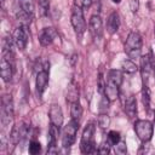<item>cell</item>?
<instances>
[{
  "instance_id": "6da1fadb",
  "label": "cell",
  "mask_w": 155,
  "mask_h": 155,
  "mask_svg": "<svg viewBox=\"0 0 155 155\" xmlns=\"http://www.w3.org/2000/svg\"><path fill=\"white\" fill-rule=\"evenodd\" d=\"M122 73L119 69H111L109 70L105 80V88H104V96L109 102L115 101L119 97V88L122 84Z\"/></svg>"
},
{
  "instance_id": "7a4b0ae2",
  "label": "cell",
  "mask_w": 155,
  "mask_h": 155,
  "mask_svg": "<svg viewBox=\"0 0 155 155\" xmlns=\"http://www.w3.org/2000/svg\"><path fill=\"white\" fill-rule=\"evenodd\" d=\"M142 46H143V40L140 34L138 31H131L125 41L124 50L131 59H137L140 57Z\"/></svg>"
},
{
  "instance_id": "3957f363",
  "label": "cell",
  "mask_w": 155,
  "mask_h": 155,
  "mask_svg": "<svg viewBox=\"0 0 155 155\" xmlns=\"http://www.w3.org/2000/svg\"><path fill=\"white\" fill-rule=\"evenodd\" d=\"M94 131L96 126L93 122H88L82 132L81 142H80V149L84 154H92L97 153L96 142H94Z\"/></svg>"
},
{
  "instance_id": "277c9868",
  "label": "cell",
  "mask_w": 155,
  "mask_h": 155,
  "mask_svg": "<svg viewBox=\"0 0 155 155\" xmlns=\"http://www.w3.org/2000/svg\"><path fill=\"white\" fill-rule=\"evenodd\" d=\"M79 125L80 122L71 119L63 128V133H62V145L64 148H70L75 140H76V133L79 131Z\"/></svg>"
},
{
  "instance_id": "5b68a950",
  "label": "cell",
  "mask_w": 155,
  "mask_h": 155,
  "mask_svg": "<svg viewBox=\"0 0 155 155\" xmlns=\"http://www.w3.org/2000/svg\"><path fill=\"white\" fill-rule=\"evenodd\" d=\"M71 25L74 28V31L78 36H82L86 31V21L84 17L82 7L75 5L71 11Z\"/></svg>"
},
{
  "instance_id": "8992f818",
  "label": "cell",
  "mask_w": 155,
  "mask_h": 155,
  "mask_svg": "<svg viewBox=\"0 0 155 155\" xmlns=\"http://www.w3.org/2000/svg\"><path fill=\"white\" fill-rule=\"evenodd\" d=\"M134 132L142 142H149L154 133V126L148 120H137L134 122Z\"/></svg>"
},
{
  "instance_id": "52a82bcc",
  "label": "cell",
  "mask_w": 155,
  "mask_h": 155,
  "mask_svg": "<svg viewBox=\"0 0 155 155\" xmlns=\"http://www.w3.org/2000/svg\"><path fill=\"white\" fill-rule=\"evenodd\" d=\"M13 120V103L11 94H5L1 101V125L7 127Z\"/></svg>"
},
{
  "instance_id": "ba28073f",
  "label": "cell",
  "mask_w": 155,
  "mask_h": 155,
  "mask_svg": "<svg viewBox=\"0 0 155 155\" xmlns=\"http://www.w3.org/2000/svg\"><path fill=\"white\" fill-rule=\"evenodd\" d=\"M12 39L18 50H24L28 44V27L22 24L17 27L12 34Z\"/></svg>"
},
{
  "instance_id": "9c48e42d",
  "label": "cell",
  "mask_w": 155,
  "mask_h": 155,
  "mask_svg": "<svg viewBox=\"0 0 155 155\" xmlns=\"http://www.w3.org/2000/svg\"><path fill=\"white\" fill-rule=\"evenodd\" d=\"M28 133H29V126L25 122H21L12 128L10 138L13 144H18V143H22L28 137Z\"/></svg>"
},
{
  "instance_id": "30bf717a",
  "label": "cell",
  "mask_w": 155,
  "mask_h": 155,
  "mask_svg": "<svg viewBox=\"0 0 155 155\" xmlns=\"http://www.w3.org/2000/svg\"><path fill=\"white\" fill-rule=\"evenodd\" d=\"M59 127L50 122L48 127V139H47V154H57L58 148H57V139L59 136Z\"/></svg>"
},
{
  "instance_id": "8fae6325",
  "label": "cell",
  "mask_w": 155,
  "mask_h": 155,
  "mask_svg": "<svg viewBox=\"0 0 155 155\" xmlns=\"http://www.w3.org/2000/svg\"><path fill=\"white\" fill-rule=\"evenodd\" d=\"M88 30H90V33H91V35L94 40H98V39L102 38V35H103V21L101 18V16L93 15L90 18Z\"/></svg>"
},
{
  "instance_id": "7c38bea8",
  "label": "cell",
  "mask_w": 155,
  "mask_h": 155,
  "mask_svg": "<svg viewBox=\"0 0 155 155\" xmlns=\"http://www.w3.org/2000/svg\"><path fill=\"white\" fill-rule=\"evenodd\" d=\"M56 38H57V30L52 27H46L42 28L39 34V42L41 46H48L54 41Z\"/></svg>"
},
{
  "instance_id": "4fadbf2b",
  "label": "cell",
  "mask_w": 155,
  "mask_h": 155,
  "mask_svg": "<svg viewBox=\"0 0 155 155\" xmlns=\"http://www.w3.org/2000/svg\"><path fill=\"white\" fill-rule=\"evenodd\" d=\"M47 85H48V70L46 68H44V69L39 70L38 74H36L35 87H36V92H38L39 97L42 96V93L45 92Z\"/></svg>"
},
{
  "instance_id": "5bb4252c",
  "label": "cell",
  "mask_w": 155,
  "mask_h": 155,
  "mask_svg": "<svg viewBox=\"0 0 155 155\" xmlns=\"http://www.w3.org/2000/svg\"><path fill=\"white\" fill-rule=\"evenodd\" d=\"M48 115H50V122L61 128L63 125V111L61 107L58 104H52L50 107Z\"/></svg>"
},
{
  "instance_id": "9a60e30c",
  "label": "cell",
  "mask_w": 155,
  "mask_h": 155,
  "mask_svg": "<svg viewBox=\"0 0 155 155\" xmlns=\"http://www.w3.org/2000/svg\"><path fill=\"white\" fill-rule=\"evenodd\" d=\"M124 110L130 117L137 116V101H136V97L133 94H130L124 101Z\"/></svg>"
},
{
  "instance_id": "2e32d148",
  "label": "cell",
  "mask_w": 155,
  "mask_h": 155,
  "mask_svg": "<svg viewBox=\"0 0 155 155\" xmlns=\"http://www.w3.org/2000/svg\"><path fill=\"white\" fill-rule=\"evenodd\" d=\"M120 27V17L117 15V12H111L107 19V31L109 34H114L117 31Z\"/></svg>"
},
{
  "instance_id": "e0dca14e",
  "label": "cell",
  "mask_w": 155,
  "mask_h": 155,
  "mask_svg": "<svg viewBox=\"0 0 155 155\" xmlns=\"http://www.w3.org/2000/svg\"><path fill=\"white\" fill-rule=\"evenodd\" d=\"M67 101H68L70 104L79 101V87H78V85H76V82H75L74 80H71L70 84H69V86H68Z\"/></svg>"
},
{
  "instance_id": "ac0fdd59",
  "label": "cell",
  "mask_w": 155,
  "mask_h": 155,
  "mask_svg": "<svg viewBox=\"0 0 155 155\" xmlns=\"http://www.w3.org/2000/svg\"><path fill=\"white\" fill-rule=\"evenodd\" d=\"M70 115H71V119L76 120L80 122V119L82 116V107L80 104V102H74L71 103V107H70Z\"/></svg>"
},
{
  "instance_id": "d6986e66",
  "label": "cell",
  "mask_w": 155,
  "mask_h": 155,
  "mask_svg": "<svg viewBox=\"0 0 155 155\" xmlns=\"http://www.w3.org/2000/svg\"><path fill=\"white\" fill-rule=\"evenodd\" d=\"M18 4H19V8L22 11H24L25 13H28L30 16L34 15V10H35L34 0H18Z\"/></svg>"
},
{
  "instance_id": "ffe728a7",
  "label": "cell",
  "mask_w": 155,
  "mask_h": 155,
  "mask_svg": "<svg viewBox=\"0 0 155 155\" xmlns=\"http://www.w3.org/2000/svg\"><path fill=\"white\" fill-rule=\"evenodd\" d=\"M142 101H143L144 108L147 109V111H149V109H150V90H149V85H143Z\"/></svg>"
},
{
  "instance_id": "44dd1931",
  "label": "cell",
  "mask_w": 155,
  "mask_h": 155,
  "mask_svg": "<svg viewBox=\"0 0 155 155\" xmlns=\"http://www.w3.org/2000/svg\"><path fill=\"white\" fill-rule=\"evenodd\" d=\"M122 70L126 74H134L138 70V67L136 65V63L132 59H126L122 62Z\"/></svg>"
},
{
  "instance_id": "7402d4cb",
  "label": "cell",
  "mask_w": 155,
  "mask_h": 155,
  "mask_svg": "<svg viewBox=\"0 0 155 155\" xmlns=\"http://www.w3.org/2000/svg\"><path fill=\"white\" fill-rule=\"evenodd\" d=\"M97 122H98V126H99L101 128L105 130V128H108L109 125H110V117L108 116L107 113H101V114L98 115V117H97Z\"/></svg>"
},
{
  "instance_id": "603a6c76",
  "label": "cell",
  "mask_w": 155,
  "mask_h": 155,
  "mask_svg": "<svg viewBox=\"0 0 155 155\" xmlns=\"http://www.w3.org/2000/svg\"><path fill=\"white\" fill-rule=\"evenodd\" d=\"M107 140L109 142L110 145H116V144L121 140V136H120V133L116 132V131H109L108 137H107Z\"/></svg>"
},
{
  "instance_id": "cb8c5ba5",
  "label": "cell",
  "mask_w": 155,
  "mask_h": 155,
  "mask_svg": "<svg viewBox=\"0 0 155 155\" xmlns=\"http://www.w3.org/2000/svg\"><path fill=\"white\" fill-rule=\"evenodd\" d=\"M39 4V12L41 16H47L50 10V0H38Z\"/></svg>"
},
{
  "instance_id": "d4e9b609",
  "label": "cell",
  "mask_w": 155,
  "mask_h": 155,
  "mask_svg": "<svg viewBox=\"0 0 155 155\" xmlns=\"http://www.w3.org/2000/svg\"><path fill=\"white\" fill-rule=\"evenodd\" d=\"M41 151V144H40V142H38V140H31L30 143H29V153L31 154V155H36V154H39Z\"/></svg>"
},
{
  "instance_id": "484cf974",
  "label": "cell",
  "mask_w": 155,
  "mask_h": 155,
  "mask_svg": "<svg viewBox=\"0 0 155 155\" xmlns=\"http://www.w3.org/2000/svg\"><path fill=\"white\" fill-rule=\"evenodd\" d=\"M115 147V153L116 154H119V155H125L126 153H127V148H126V143L125 142H119L116 145H114Z\"/></svg>"
},
{
  "instance_id": "4316f807",
  "label": "cell",
  "mask_w": 155,
  "mask_h": 155,
  "mask_svg": "<svg viewBox=\"0 0 155 155\" xmlns=\"http://www.w3.org/2000/svg\"><path fill=\"white\" fill-rule=\"evenodd\" d=\"M104 88H105V81H104V78L102 74H99V78H98V92L104 96Z\"/></svg>"
},
{
  "instance_id": "83f0119b",
  "label": "cell",
  "mask_w": 155,
  "mask_h": 155,
  "mask_svg": "<svg viewBox=\"0 0 155 155\" xmlns=\"http://www.w3.org/2000/svg\"><path fill=\"white\" fill-rule=\"evenodd\" d=\"M110 151V144H109V142L107 140V143H104L98 150H97V153H101V154H108Z\"/></svg>"
},
{
  "instance_id": "f1b7e54d",
  "label": "cell",
  "mask_w": 155,
  "mask_h": 155,
  "mask_svg": "<svg viewBox=\"0 0 155 155\" xmlns=\"http://www.w3.org/2000/svg\"><path fill=\"white\" fill-rule=\"evenodd\" d=\"M92 2H93V0H81L80 6L81 7H85V8H88L92 5Z\"/></svg>"
},
{
  "instance_id": "f546056e",
  "label": "cell",
  "mask_w": 155,
  "mask_h": 155,
  "mask_svg": "<svg viewBox=\"0 0 155 155\" xmlns=\"http://www.w3.org/2000/svg\"><path fill=\"white\" fill-rule=\"evenodd\" d=\"M131 8H132L133 12L137 11V8H138V0H131Z\"/></svg>"
},
{
  "instance_id": "4dcf8cb0",
  "label": "cell",
  "mask_w": 155,
  "mask_h": 155,
  "mask_svg": "<svg viewBox=\"0 0 155 155\" xmlns=\"http://www.w3.org/2000/svg\"><path fill=\"white\" fill-rule=\"evenodd\" d=\"M121 0H113V2H115V4H119Z\"/></svg>"
},
{
  "instance_id": "1f68e13d",
  "label": "cell",
  "mask_w": 155,
  "mask_h": 155,
  "mask_svg": "<svg viewBox=\"0 0 155 155\" xmlns=\"http://www.w3.org/2000/svg\"><path fill=\"white\" fill-rule=\"evenodd\" d=\"M154 120H155V110H154Z\"/></svg>"
},
{
  "instance_id": "d6a6232c",
  "label": "cell",
  "mask_w": 155,
  "mask_h": 155,
  "mask_svg": "<svg viewBox=\"0 0 155 155\" xmlns=\"http://www.w3.org/2000/svg\"><path fill=\"white\" fill-rule=\"evenodd\" d=\"M1 1H2V2H4V1H5V0H1Z\"/></svg>"
},
{
  "instance_id": "836d02e7",
  "label": "cell",
  "mask_w": 155,
  "mask_h": 155,
  "mask_svg": "<svg viewBox=\"0 0 155 155\" xmlns=\"http://www.w3.org/2000/svg\"><path fill=\"white\" fill-rule=\"evenodd\" d=\"M154 34H155V29H154Z\"/></svg>"
}]
</instances>
